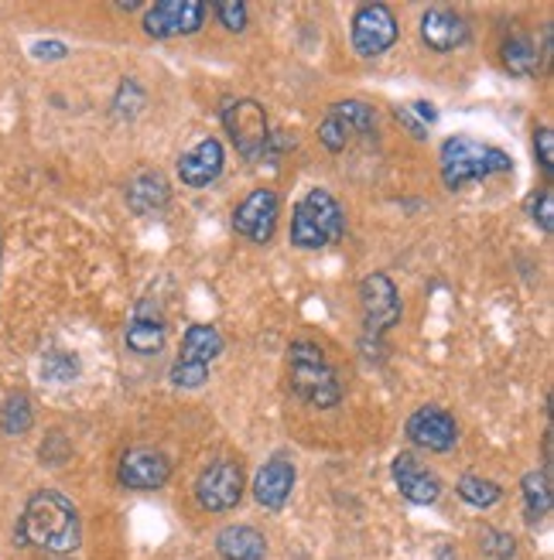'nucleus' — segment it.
Segmentation results:
<instances>
[{
    "mask_svg": "<svg viewBox=\"0 0 554 560\" xmlns=\"http://www.w3.org/2000/svg\"><path fill=\"white\" fill-rule=\"evenodd\" d=\"M18 537L45 553H72L82 544V523L72 499H66L55 489H42L27 499L21 513Z\"/></svg>",
    "mask_w": 554,
    "mask_h": 560,
    "instance_id": "nucleus-1",
    "label": "nucleus"
},
{
    "mask_svg": "<svg viewBox=\"0 0 554 560\" xmlns=\"http://www.w3.org/2000/svg\"><path fill=\"white\" fill-rule=\"evenodd\" d=\"M438 164H441V182L452 191L473 182H483L489 175H507L513 167L507 151L483 144V140H473V137H462V133L449 137L446 144H441Z\"/></svg>",
    "mask_w": 554,
    "mask_h": 560,
    "instance_id": "nucleus-2",
    "label": "nucleus"
},
{
    "mask_svg": "<svg viewBox=\"0 0 554 560\" xmlns=\"http://www.w3.org/2000/svg\"><path fill=\"white\" fill-rule=\"evenodd\" d=\"M288 383L291 394L319 410L336 407L343 400L339 373L332 370V362L315 342H291L288 349Z\"/></svg>",
    "mask_w": 554,
    "mask_h": 560,
    "instance_id": "nucleus-3",
    "label": "nucleus"
},
{
    "mask_svg": "<svg viewBox=\"0 0 554 560\" xmlns=\"http://www.w3.org/2000/svg\"><path fill=\"white\" fill-rule=\"evenodd\" d=\"M346 233V212L336 195L325 188H312L291 212V243L298 249H322L339 243Z\"/></svg>",
    "mask_w": 554,
    "mask_h": 560,
    "instance_id": "nucleus-4",
    "label": "nucleus"
},
{
    "mask_svg": "<svg viewBox=\"0 0 554 560\" xmlns=\"http://www.w3.org/2000/svg\"><path fill=\"white\" fill-rule=\"evenodd\" d=\"M219 120H223L233 148L243 154V158H267V148H270V124H267V114L257 100H227L223 109H219Z\"/></svg>",
    "mask_w": 554,
    "mask_h": 560,
    "instance_id": "nucleus-5",
    "label": "nucleus"
},
{
    "mask_svg": "<svg viewBox=\"0 0 554 560\" xmlns=\"http://www.w3.org/2000/svg\"><path fill=\"white\" fill-rule=\"evenodd\" d=\"M359 307H363V328H367V339H383L391 331L404 307H401V294L394 288V280L386 273H370L359 280Z\"/></svg>",
    "mask_w": 554,
    "mask_h": 560,
    "instance_id": "nucleus-6",
    "label": "nucleus"
},
{
    "mask_svg": "<svg viewBox=\"0 0 554 560\" xmlns=\"http://www.w3.org/2000/svg\"><path fill=\"white\" fill-rule=\"evenodd\" d=\"M397 35H401L397 18L386 4H359L356 8L353 27H349L356 55H363V59H377V55H383L386 48H394Z\"/></svg>",
    "mask_w": 554,
    "mask_h": 560,
    "instance_id": "nucleus-7",
    "label": "nucleus"
},
{
    "mask_svg": "<svg viewBox=\"0 0 554 560\" xmlns=\"http://www.w3.org/2000/svg\"><path fill=\"white\" fill-rule=\"evenodd\" d=\"M243 499V471L236 462L219 458L203 468L196 479V502L206 513H230Z\"/></svg>",
    "mask_w": 554,
    "mask_h": 560,
    "instance_id": "nucleus-8",
    "label": "nucleus"
},
{
    "mask_svg": "<svg viewBox=\"0 0 554 560\" xmlns=\"http://www.w3.org/2000/svg\"><path fill=\"white\" fill-rule=\"evenodd\" d=\"M206 18L203 0H158L145 11V32L151 38H175L196 35Z\"/></svg>",
    "mask_w": 554,
    "mask_h": 560,
    "instance_id": "nucleus-9",
    "label": "nucleus"
},
{
    "mask_svg": "<svg viewBox=\"0 0 554 560\" xmlns=\"http://www.w3.org/2000/svg\"><path fill=\"white\" fill-rule=\"evenodd\" d=\"M277 215H281L277 195L270 188H254L236 206V212H233V230L240 236H246L251 243H270L274 233H277Z\"/></svg>",
    "mask_w": 554,
    "mask_h": 560,
    "instance_id": "nucleus-10",
    "label": "nucleus"
},
{
    "mask_svg": "<svg viewBox=\"0 0 554 560\" xmlns=\"http://www.w3.org/2000/svg\"><path fill=\"white\" fill-rule=\"evenodd\" d=\"M407 438L425 447V452H435V455H446L459 444V424L449 410L441 407H422L407 417Z\"/></svg>",
    "mask_w": 554,
    "mask_h": 560,
    "instance_id": "nucleus-11",
    "label": "nucleus"
},
{
    "mask_svg": "<svg viewBox=\"0 0 554 560\" xmlns=\"http://www.w3.org/2000/svg\"><path fill=\"white\" fill-rule=\"evenodd\" d=\"M172 479V462L158 447H130L120 458V482L134 492L164 489Z\"/></svg>",
    "mask_w": 554,
    "mask_h": 560,
    "instance_id": "nucleus-12",
    "label": "nucleus"
},
{
    "mask_svg": "<svg viewBox=\"0 0 554 560\" xmlns=\"http://www.w3.org/2000/svg\"><path fill=\"white\" fill-rule=\"evenodd\" d=\"M391 471H394V486H397V492H401L407 502H414V506H431V502L441 495L438 475H435L428 465H422L418 455L401 452V455L394 458Z\"/></svg>",
    "mask_w": 554,
    "mask_h": 560,
    "instance_id": "nucleus-13",
    "label": "nucleus"
},
{
    "mask_svg": "<svg viewBox=\"0 0 554 560\" xmlns=\"http://www.w3.org/2000/svg\"><path fill=\"white\" fill-rule=\"evenodd\" d=\"M223 161H227L223 144H219L216 137H206V140H199L196 148H188L178 158V178L188 188H206V185H212L219 175H223Z\"/></svg>",
    "mask_w": 554,
    "mask_h": 560,
    "instance_id": "nucleus-14",
    "label": "nucleus"
},
{
    "mask_svg": "<svg viewBox=\"0 0 554 560\" xmlns=\"http://www.w3.org/2000/svg\"><path fill=\"white\" fill-rule=\"evenodd\" d=\"M422 42L431 51H455L469 42V24L449 8H431L422 14Z\"/></svg>",
    "mask_w": 554,
    "mask_h": 560,
    "instance_id": "nucleus-15",
    "label": "nucleus"
},
{
    "mask_svg": "<svg viewBox=\"0 0 554 560\" xmlns=\"http://www.w3.org/2000/svg\"><path fill=\"white\" fill-rule=\"evenodd\" d=\"M295 489V465L288 458H270L254 475V499L264 510H281Z\"/></svg>",
    "mask_w": 554,
    "mask_h": 560,
    "instance_id": "nucleus-16",
    "label": "nucleus"
},
{
    "mask_svg": "<svg viewBox=\"0 0 554 560\" xmlns=\"http://www.w3.org/2000/svg\"><path fill=\"white\" fill-rule=\"evenodd\" d=\"M124 339H127V349L137 355H158L164 349V339H169V325H164L161 315H151L148 304H141L134 322L127 325Z\"/></svg>",
    "mask_w": 554,
    "mask_h": 560,
    "instance_id": "nucleus-17",
    "label": "nucleus"
},
{
    "mask_svg": "<svg viewBox=\"0 0 554 560\" xmlns=\"http://www.w3.org/2000/svg\"><path fill=\"white\" fill-rule=\"evenodd\" d=\"M216 550L223 560H264L267 553V540L261 529L254 526H227V529H219V537H216Z\"/></svg>",
    "mask_w": 554,
    "mask_h": 560,
    "instance_id": "nucleus-18",
    "label": "nucleus"
},
{
    "mask_svg": "<svg viewBox=\"0 0 554 560\" xmlns=\"http://www.w3.org/2000/svg\"><path fill=\"white\" fill-rule=\"evenodd\" d=\"M169 199H172V188H169V182H164V175H158V172H145L127 185V206L137 215L161 212L164 206H169Z\"/></svg>",
    "mask_w": 554,
    "mask_h": 560,
    "instance_id": "nucleus-19",
    "label": "nucleus"
},
{
    "mask_svg": "<svg viewBox=\"0 0 554 560\" xmlns=\"http://www.w3.org/2000/svg\"><path fill=\"white\" fill-rule=\"evenodd\" d=\"M223 352V335L216 325H188L182 339V362H196V366H209L212 359Z\"/></svg>",
    "mask_w": 554,
    "mask_h": 560,
    "instance_id": "nucleus-20",
    "label": "nucleus"
},
{
    "mask_svg": "<svg viewBox=\"0 0 554 560\" xmlns=\"http://www.w3.org/2000/svg\"><path fill=\"white\" fill-rule=\"evenodd\" d=\"M504 66L517 79H531L541 69V51L531 35H513L504 42Z\"/></svg>",
    "mask_w": 554,
    "mask_h": 560,
    "instance_id": "nucleus-21",
    "label": "nucleus"
},
{
    "mask_svg": "<svg viewBox=\"0 0 554 560\" xmlns=\"http://www.w3.org/2000/svg\"><path fill=\"white\" fill-rule=\"evenodd\" d=\"M523 513H528V523H541L551 513V471H528L523 475Z\"/></svg>",
    "mask_w": 554,
    "mask_h": 560,
    "instance_id": "nucleus-22",
    "label": "nucleus"
},
{
    "mask_svg": "<svg viewBox=\"0 0 554 560\" xmlns=\"http://www.w3.org/2000/svg\"><path fill=\"white\" fill-rule=\"evenodd\" d=\"M32 424H35V407L27 400V394H11L4 407H0V431L8 438H21L32 431Z\"/></svg>",
    "mask_w": 554,
    "mask_h": 560,
    "instance_id": "nucleus-23",
    "label": "nucleus"
},
{
    "mask_svg": "<svg viewBox=\"0 0 554 560\" xmlns=\"http://www.w3.org/2000/svg\"><path fill=\"white\" fill-rule=\"evenodd\" d=\"M455 492L469 502V506H476V510L496 506V502H500V495H504V489L496 486L493 479H483V475H462Z\"/></svg>",
    "mask_w": 554,
    "mask_h": 560,
    "instance_id": "nucleus-24",
    "label": "nucleus"
},
{
    "mask_svg": "<svg viewBox=\"0 0 554 560\" xmlns=\"http://www.w3.org/2000/svg\"><path fill=\"white\" fill-rule=\"evenodd\" d=\"M353 137H356V127L339 114L336 106H332V109H328V117H325L322 127H319V140L325 144V151H332V154L346 151V148L353 144Z\"/></svg>",
    "mask_w": 554,
    "mask_h": 560,
    "instance_id": "nucleus-25",
    "label": "nucleus"
},
{
    "mask_svg": "<svg viewBox=\"0 0 554 560\" xmlns=\"http://www.w3.org/2000/svg\"><path fill=\"white\" fill-rule=\"evenodd\" d=\"M394 117H397V124H404L407 130H411V137H418V140H425L428 137V127L435 124V106L431 103H425V100H418V103H404V106H397L394 109Z\"/></svg>",
    "mask_w": 554,
    "mask_h": 560,
    "instance_id": "nucleus-26",
    "label": "nucleus"
},
{
    "mask_svg": "<svg viewBox=\"0 0 554 560\" xmlns=\"http://www.w3.org/2000/svg\"><path fill=\"white\" fill-rule=\"evenodd\" d=\"M42 376L51 380V383H72L79 376V359L72 352H62V349H51L45 352L42 359Z\"/></svg>",
    "mask_w": 554,
    "mask_h": 560,
    "instance_id": "nucleus-27",
    "label": "nucleus"
},
{
    "mask_svg": "<svg viewBox=\"0 0 554 560\" xmlns=\"http://www.w3.org/2000/svg\"><path fill=\"white\" fill-rule=\"evenodd\" d=\"M145 103H148L145 90L137 86L134 79H124V82H120V90H117V96H114V117H117V120H134V117L145 109Z\"/></svg>",
    "mask_w": 554,
    "mask_h": 560,
    "instance_id": "nucleus-28",
    "label": "nucleus"
},
{
    "mask_svg": "<svg viewBox=\"0 0 554 560\" xmlns=\"http://www.w3.org/2000/svg\"><path fill=\"white\" fill-rule=\"evenodd\" d=\"M480 547L489 560H510L517 553V540L510 534H504V529H493L486 526L483 537H480Z\"/></svg>",
    "mask_w": 554,
    "mask_h": 560,
    "instance_id": "nucleus-29",
    "label": "nucleus"
},
{
    "mask_svg": "<svg viewBox=\"0 0 554 560\" xmlns=\"http://www.w3.org/2000/svg\"><path fill=\"white\" fill-rule=\"evenodd\" d=\"M169 380L178 386V389H199V386H206V380H209V366H196V362H175L172 366V373H169Z\"/></svg>",
    "mask_w": 554,
    "mask_h": 560,
    "instance_id": "nucleus-30",
    "label": "nucleus"
},
{
    "mask_svg": "<svg viewBox=\"0 0 554 560\" xmlns=\"http://www.w3.org/2000/svg\"><path fill=\"white\" fill-rule=\"evenodd\" d=\"M531 219L538 222L541 233H554V188H541L531 199Z\"/></svg>",
    "mask_w": 554,
    "mask_h": 560,
    "instance_id": "nucleus-31",
    "label": "nucleus"
},
{
    "mask_svg": "<svg viewBox=\"0 0 554 560\" xmlns=\"http://www.w3.org/2000/svg\"><path fill=\"white\" fill-rule=\"evenodd\" d=\"M212 11L227 32H243L246 27V4H236V0H219V4H212Z\"/></svg>",
    "mask_w": 554,
    "mask_h": 560,
    "instance_id": "nucleus-32",
    "label": "nucleus"
},
{
    "mask_svg": "<svg viewBox=\"0 0 554 560\" xmlns=\"http://www.w3.org/2000/svg\"><path fill=\"white\" fill-rule=\"evenodd\" d=\"M534 151H538L541 167L551 175V172H554V133H551V127H541V130L534 133Z\"/></svg>",
    "mask_w": 554,
    "mask_h": 560,
    "instance_id": "nucleus-33",
    "label": "nucleus"
},
{
    "mask_svg": "<svg viewBox=\"0 0 554 560\" xmlns=\"http://www.w3.org/2000/svg\"><path fill=\"white\" fill-rule=\"evenodd\" d=\"M66 45L62 42H35L32 45V55L35 59H66Z\"/></svg>",
    "mask_w": 554,
    "mask_h": 560,
    "instance_id": "nucleus-34",
    "label": "nucleus"
}]
</instances>
